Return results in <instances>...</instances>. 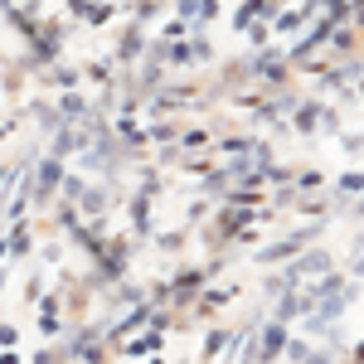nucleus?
I'll return each mask as SVG.
<instances>
[{"instance_id":"f257e3e1","label":"nucleus","mask_w":364,"mask_h":364,"mask_svg":"<svg viewBox=\"0 0 364 364\" xmlns=\"http://www.w3.org/2000/svg\"><path fill=\"white\" fill-rule=\"evenodd\" d=\"M286 64H291V54H286V49H263L258 59H248V73L277 88V83H286Z\"/></svg>"},{"instance_id":"f03ea898","label":"nucleus","mask_w":364,"mask_h":364,"mask_svg":"<svg viewBox=\"0 0 364 364\" xmlns=\"http://www.w3.org/2000/svg\"><path fill=\"white\" fill-rule=\"evenodd\" d=\"M291 126H296V131H335V112H330L326 102H301V107L291 112Z\"/></svg>"},{"instance_id":"7ed1b4c3","label":"nucleus","mask_w":364,"mask_h":364,"mask_svg":"<svg viewBox=\"0 0 364 364\" xmlns=\"http://www.w3.org/2000/svg\"><path fill=\"white\" fill-rule=\"evenodd\" d=\"M146 54V34H141V24L131 20V29L122 34V44H117V64H131V59H141Z\"/></svg>"},{"instance_id":"20e7f679","label":"nucleus","mask_w":364,"mask_h":364,"mask_svg":"<svg viewBox=\"0 0 364 364\" xmlns=\"http://www.w3.org/2000/svg\"><path fill=\"white\" fill-rule=\"evenodd\" d=\"M64 180H68V175H64V161L49 156V161L39 166V184H34V189H39V194H54V189H64Z\"/></svg>"},{"instance_id":"39448f33","label":"nucleus","mask_w":364,"mask_h":364,"mask_svg":"<svg viewBox=\"0 0 364 364\" xmlns=\"http://www.w3.org/2000/svg\"><path fill=\"white\" fill-rule=\"evenodd\" d=\"M286 350V326L282 321H272L268 330H263V345H258V360H277Z\"/></svg>"},{"instance_id":"423d86ee","label":"nucleus","mask_w":364,"mask_h":364,"mask_svg":"<svg viewBox=\"0 0 364 364\" xmlns=\"http://www.w3.org/2000/svg\"><path fill=\"white\" fill-rule=\"evenodd\" d=\"M306 5H296V10H282V15H272V29L277 34H296V29H306Z\"/></svg>"},{"instance_id":"0eeeda50","label":"nucleus","mask_w":364,"mask_h":364,"mask_svg":"<svg viewBox=\"0 0 364 364\" xmlns=\"http://www.w3.org/2000/svg\"><path fill=\"white\" fill-rule=\"evenodd\" d=\"M78 15H83L88 24H107V20H112V5H107V0H88Z\"/></svg>"},{"instance_id":"6e6552de","label":"nucleus","mask_w":364,"mask_h":364,"mask_svg":"<svg viewBox=\"0 0 364 364\" xmlns=\"http://www.w3.org/2000/svg\"><path fill=\"white\" fill-rule=\"evenodd\" d=\"M350 49H355V24H340L330 34V54H350Z\"/></svg>"},{"instance_id":"1a4fd4ad","label":"nucleus","mask_w":364,"mask_h":364,"mask_svg":"<svg viewBox=\"0 0 364 364\" xmlns=\"http://www.w3.org/2000/svg\"><path fill=\"white\" fill-rule=\"evenodd\" d=\"M151 350H161V330H146L141 340H126V355H151Z\"/></svg>"},{"instance_id":"9d476101","label":"nucleus","mask_w":364,"mask_h":364,"mask_svg":"<svg viewBox=\"0 0 364 364\" xmlns=\"http://www.w3.org/2000/svg\"><path fill=\"white\" fill-rule=\"evenodd\" d=\"M335 184H340V194H364V175H360V170H345Z\"/></svg>"},{"instance_id":"9b49d317","label":"nucleus","mask_w":364,"mask_h":364,"mask_svg":"<svg viewBox=\"0 0 364 364\" xmlns=\"http://www.w3.org/2000/svg\"><path fill=\"white\" fill-rule=\"evenodd\" d=\"M180 146H184V151H204V146H209V131H184Z\"/></svg>"},{"instance_id":"f8f14e48","label":"nucleus","mask_w":364,"mask_h":364,"mask_svg":"<svg viewBox=\"0 0 364 364\" xmlns=\"http://www.w3.org/2000/svg\"><path fill=\"white\" fill-rule=\"evenodd\" d=\"M102 204H107L102 189H88V194H83V209H88V214H102Z\"/></svg>"},{"instance_id":"ddd939ff","label":"nucleus","mask_w":364,"mask_h":364,"mask_svg":"<svg viewBox=\"0 0 364 364\" xmlns=\"http://www.w3.org/2000/svg\"><path fill=\"white\" fill-rule=\"evenodd\" d=\"M268 34H272V24H263V20H258V24H253V29H248V39H253V44H258V49H263V44H268Z\"/></svg>"},{"instance_id":"4468645a","label":"nucleus","mask_w":364,"mask_h":364,"mask_svg":"<svg viewBox=\"0 0 364 364\" xmlns=\"http://www.w3.org/2000/svg\"><path fill=\"white\" fill-rule=\"evenodd\" d=\"M224 340H228V335H224V330H214V335L204 340V355H219V350H224Z\"/></svg>"},{"instance_id":"2eb2a0df","label":"nucleus","mask_w":364,"mask_h":364,"mask_svg":"<svg viewBox=\"0 0 364 364\" xmlns=\"http://www.w3.org/2000/svg\"><path fill=\"white\" fill-rule=\"evenodd\" d=\"M321 184H326V180H321L316 170H306V175H301V189H321Z\"/></svg>"},{"instance_id":"dca6fc26","label":"nucleus","mask_w":364,"mask_h":364,"mask_svg":"<svg viewBox=\"0 0 364 364\" xmlns=\"http://www.w3.org/2000/svg\"><path fill=\"white\" fill-rule=\"evenodd\" d=\"M350 24H355V29L364 24V0H355V5H350Z\"/></svg>"},{"instance_id":"f3484780","label":"nucleus","mask_w":364,"mask_h":364,"mask_svg":"<svg viewBox=\"0 0 364 364\" xmlns=\"http://www.w3.org/2000/svg\"><path fill=\"white\" fill-rule=\"evenodd\" d=\"M360 92H364V78H360Z\"/></svg>"}]
</instances>
